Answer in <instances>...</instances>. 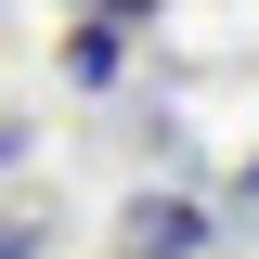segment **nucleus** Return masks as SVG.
Here are the masks:
<instances>
[{
  "mask_svg": "<svg viewBox=\"0 0 259 259\" xmlns=\"http://www.w3.org/2000/svg\"><path fill=\"white\" fill-rule=\"evenodd\" d=\"M130 246H143V259H194V246H207V207H182V194H143V207H130Z\"/></svg>",
  "mask_w": 259,
  "mask_h": 259,
  "instance_id": "1",
  "label": "nucleus"
},
{
  "mask_svg": "<svg viewBox=\"0 0 259 259\" xmlns=\"http://www.w3.org/2000/svg\"><path fill=\"white\" fill-rule=\"evenodd\" d=\"M65 78H78V91H104V78H117V26H78V52H65Z\"/></svg>",
  "mask_w": 259,
  "mask_h": 259,
  "instance_id": "2",
  "label": "nucleus"
},
{
  "mask_svg": "<svg viewBox=\"0 0 259 259\" xmlns=\"http://www.w3.org/2000/svg\"><path fill=\"white\" fill-rule=\"evenodd\" d=\"M78 13H91V26H130V13H156V0H78Z\"/></svg>",
  "mask_w": 259,
  "mask_h": 259,
  "instance_id": "3",
  "label": "nucleus"
},
{
  "mask_svg": "<svg viewBox=\"0 0 259 259\" xmlns=\"http://www.w3.org/2000/svg\"><path fill=\"white\" fill-rule=\"evenodd\" d=\"M0 259H39V221H0Z\"/></svg>",
  "mask_w": 259,
  "mask_h": 259,
  "instance_id": "4",
  "label": "nucleus"
},
{
  "mask_svg": "<svg viewBox=\"0 0 259 259\" xmlns=\"http://www.w3.org/2000/svg\"><path fill=\"white\" fill-rule=\"evenodd\" d=\"M13 156H26V117H0V168H13Z\"/></svg>",
  "mask_w": 259,
  "mask_h": 259,
  "instance_id": "5",
  "label": "nucleus"
}]
</instances>
